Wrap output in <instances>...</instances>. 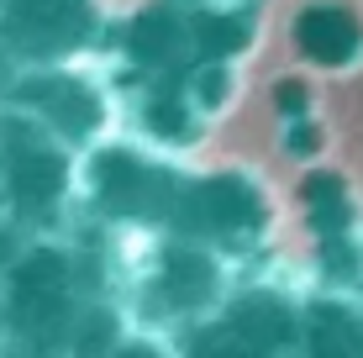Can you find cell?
<instances>
[{"label": "cell", "instance_id": "6da1fadb", "mask_svg": "<svg viewBox=\"0 0 363 358\" xmlns=\"http://www.w3.org/2000/svg\"><path fill=\"white\" fill-rule=\"evenodd\" d=\"M237 290V264L190 237H143V248L121 258V306L132 327L179 342L184 332L221 311Z\"/></svg>", "mask_w": 363, "mask_h": 358}, {"label": "cell", "instance_id": "7a4b0ae2", "mask_svg": "<svg viewBox=\"0 0 363 358\" xmlns=\"http://www.w3.org/2000/svg\"><path fill=\"white\" fill-rule=\"evenodd\" d=\"M0 216L32 237H64L79 216V153L11 106H0Z\"/></svg>", "mask_w": 363, "mask_h": 358}, {"label": "cell", "instance_id": "3957f363", "mask_svg": "<svg viewBox=\"0 0 363 358\" xmlns=\"http://www.w3.org/2000/svg\"><path fill=\"white\" fill-rule=\"evenodd\" d=\"M190 169L164 158V147H90L79 158V211L106 232L158 237L169 232Z\"/></svg>", "mask_w": 363, "mask_h": 358}, {"label": "cell", "instance_id": "277c9868", "mask_svg": "<svg viewBox=\"0 0 363 358\" xmlns=\"http://www.w3.org/2000/svg\"><path fill=\"white\" fill-rule=\"evenodd\" d=\"M269 195L264 184L242 169H211V174H190L184 195L174 206L169 237H190L200 248H216L221 258H247L264 248L269 237Z\"/></svg>", "mask_w": 363, "mask_h": 358}, {"label": "cell", "instance_id": "5b68a950", "mask_svg": "<svg viewBox=\"0 0 363 358\" xmlns=\"http://www.w3.org/2000/svg\"><path fill=\"white\" fill-rule=\"evenodd\" d=\"M179 358H300V295L237 285L211 322L179 337Z\"/></svg>", "mask_w": 363, "mask_h": 358}, {"label": "cell", "instance_id": "8992f818", "mask_svg": "<svg viewBox=\"0 0 363 358\" xmlns=\"http://www.w3.org/2000/svg\"><path fill=\"white\" fill-rule=\"evenodd\" d=\"M11 111H21V116L43 121L53 138H64L74 153H84L100 127H106L111 106H106V90L90 79L84 69L74 64H37V69H21L16 90H11Z\"/></svg>", "mask_w": 363, "mask_h": 358}, {"label": "cell", "instance_id": "52a82bcc", "mask_svg": "<svg viewBox=\"0 0 363 358\" xmlns=\"http://www.w3.org/2000/svg\"><path fill=\"white\" fill-rule=\"evenodd\" d=\"M100 37L95 0H6L0 6V47L16 53L21 69L74 64Z\"/></svg>", "mask_w": 363, "mask_h": 358}, {"label": "cell", "instance_id": "ba28073f", "mask_svg": "<svg viewBox=\"0 0 363 358\" xmlns=\"http://www.w3.org/2000/svg\"><path fill=\"white\" fill-rule=\"evenodd\" d=\"M116 58L132 79H179L184 69H195V16L190 6H147L121 27Z\"/></svg>", "mask_w": 363, "mask_h": 358}, {"label": "cell", "instance_id": "9c48e42d", "mask_svg": "<svg viewBox=\"0 0 363 358\" xmlns=\"http://www.w3.org/2000/svg\"><path fill=\"white\" fill-rule=\"evenodd\" d=\"M295 47L311 69H353L363 58V16L347 0H311L295 16Z\"/></svg>", "mask_w": 363, "mask_h": 358}, {"label": "cell", "instance_id": "30bf717a", "mask_svg": "<svg viewBox=\"0 0 363 358\" xmlns=\"http://www.w3.org/2000/svg\"><path fill=\"white\" fill-rule=\"evenodd\" d=\"M300 358H363V295H300Z\"/></svg>", "mask_w": 363, "mask_h": 358}, {"label": "cell", "instance_id": "8fae6325", "mask_svg": "<svg viewBox=\"0 0 363 358\" xmlns=\"http://www.w3.org/2000/svg\"><path fill=\"white\" fill-rule=\"evenodd\" d=\"M137 127L164 147V153H174V147H190L200 132H206V116L195 111V101L184 95L179 79H147L143 101H137Z\"/></svg>", "mask_w": 363, "mask_h": 358}, {"label": "cell", "instance_id": "7c38bea8", "mask_svg": "<svg viewBox=\"0 0 363 358\" xmlns=\"http://www.w3.org/2000/svg\"><path fill=\"white\" fill-rule=\"evenodd\" d=\"M106 358H179V342L174 337H158V332H143V327H132L127 337L116 342Z\"/></svg>", "mask_w": 363, "mask_h": 358}, {"label": "cell", "instance_id": "4fadbf2b", "mask_svg": "<svg viewBox=\"0 0 363 358\" xmlns=\"http://www.w3.org/2000/svg\"><path fill=\"white\" fill-rule=\"evenodd\" d=\"M16 79H21V64H16V53H11V47H0V106L11 101Z\"/></svg>", "mask_w": 363, "mask_h": 358}, {"label": "cell", "instance_id": "5bb4252c", "mask_svg": "<svg viewBox=\"0 0 363 358\" xmlns=\"http://www.w3.org/2000/svg\"><path fill=\"white\" fill-rule=\"evenodd\" d=\"M0 358H69V353H53V348H16V342H6V353Z\"/></svg>", "mask_w": 363, "mask_h": 358}, {"label": "cell", "instance_id": "9a60e30c", "mask_svg": "<svg viewBox=\"0 0 363 358\" xmlns=\"http://www.w3.org/2000/svg\"><path fill=\"white\" fill-rule=\"evenodd\" d=\"M6 342H11V332H6V306H0V353H6Z\"/></svg>", "mask_w": 363, "mask_h": 358}, {"label": "cell", "instance_id": "2e32d148", "mask_svg": "<svg viewBox=\"0 0 363 358\" xmlns=\"http://www.w3.org/2000/svg\"><path fill=\"white\" fill-rule=\"evenodd\" d=\"M169 6H190L195 11V6H211V0H169Z\"/></svg>", "mask_w": 363, "mask_h": 358}, {"label": "cell", "instance_id": "e0dca14e", "mask_svg": "<svg viewBox=\"0 0 363 358\" xmlns=\"http://www.w3.org/2000/svg\"><path fill=\"white\" fill-rule=\"evenodd\" d=\"M0 6H6V0H0Z\"/></svg>", "mask_w": 363, "mask_h": 358}]
</instances>
